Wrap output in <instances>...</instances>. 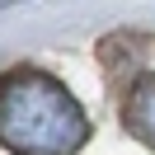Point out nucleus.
Returning a JSON list of instances; mask_svg holds the SVG:
<instances>
[{
    "label": "nucleus",
    "instance_id": "nucleus-1",
    "mask_svg": "<svg viewBox=\"0 0 155 155\" xmlns=\"http://www.w3.org/2000/svg\"><path fill=\"white\" fill-rule=\"evenodd\" d=\"M89 136L85 108L42 71H14L0 80V146L14 155H75Z\"/></svg>",
    "mask_w": 155,
    "mask_h": 155
},
{
    "label": "nucleus",
    "instance_id": "nucleus-2",
    "mask_svg": "<svg viewBox=\"0 0 155 155\" xmlns=\"http://www.w3.org/2000/svg\"><path fill=\"white\" fill-rule=\"evenodd\" d=\"M122 122H127V132L136 141H146L155 150V75H141L132 85V94L122 104Z\"/></svg>",
    "mask_w": 155,
    "mask_h": 155
}]
</instances>
